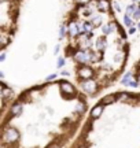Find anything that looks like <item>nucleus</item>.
Returning a JSON list of instances; mask_svg holds the SVG:
<instances>
[{"mask_svg":"<svg viewBox=\"0 0 140 148\" xmlns=\"http://www.w3.org/2000/svg\"><path fill=\"white\" fill-rule=\"evenodd\" d=\"M88 111L85 93L69 81H48L22 92L3 119L1 148H62Z\"/></svg>","mask_w":140,"mask_h":148,"instance_id":"1","label":"nucleus"},{"mask_svg":"<svg viewBox=\"0 0 140 148\" xmlns=\"http://www.w3.org/2000/svg\"><path fill=\"white\" fill-rule=\"evenodd\" d=\"M70 148H140V93L103 96Z\"/></svg>","mask_w":140,"mask_h":148,"instance_id":"2","label":"nucleus"},{"mask_svg":"<svg viewBox=\"0 0 140 148\" xmlns=\"http://www.w3.org/2000/svg\"><path fill=\"white\" fill-rule=\"evenodd\" d=\"M11 98H13V91H11L4 82H1V100H3V107H1V110H3V112L6 110L7 100H8V99L11 100Z\"/></svg>","mask_w":140,"mask_h":148,"instance_id":"3","label":"nucleus"},{"mask_svg":"<svg viewBox=\"0 0 140 148\" xmlns=\"http://www.w3.org/2000/svg\"><path fill=\"white\" fill-rule=\"evenodd\" d=\"M98 8H99V10H102V11H108L110 4H108L107 0H100V1H99V4H98Z\"/></svg>","mask_w":140,"mask_h":148,"instance_id":"4","label":"nucleus"},{"mask_svg":"<svg viewBox=\"0 0 140 148\" xmlns=\"http://www.w3.org/2000/svg\"><path fill=\"white\" fill-rule=\"evenodd\" d=\"M135 11H136V4H129L127 8V15L128 17H131V15H133Z\"/></svg>","mask_w":140,"mask_h":148,"instance_id":"5","label":"nucleus"},{"mask_svg":"<svg viewBox=\"0 0 140 148\" xmlns=\"http://www.w3.org/2000/svg\"><path fill=\"white\" fill-rule=\"evenodd\" d=\"M124 22L127 26H133V21L131 19V17H128V15H124Z\"/></svg>","mask_w":140,"mask_h":148,"instance_id":"6","label":"nucleus"},{"mask_svg":"<svg viewBox=\"0 0 140 148\" xmlns=\"http://www.w3.org/2000/svg\"><path fill=\"white\" fill-rule=\"evenodd\" d=\"M111 30H113V29H111V28H108V26H103L102 28V32L104 33V34H108Z\"/></svg>","mask_w":140,"mask_h":148,"instance_id":"7","label":"nucleus"},{"mask_svg":"<svg viewBox=\"0 0 140 148\" xmlns=\"http://www.w3.org/2000/svg\"><path fill=\"white\" fill-rule=\"evenodd\" d=\"M98 47H106V41H104V38H100V40L98 41Z\"/></svg>","mask_w":140,"mask_h":148,"instance_id":"8","label":"nucleus"},{"mask_svg":"<svg viewBox=\"0 0 140 148\" xmlns=\"http://www.w3.org/2000/svg\"><path fill=\"white\" fill-rule=\"evenodd\" d=\"M65 65V59L63 58H59V61H58V67H62Z\"/></svg>","mask_w":140,"mask_h":148,"instance_id":"9","label":"nucleus"},{"mask_svg":"<svg viewBox=\"0 0 140 148\" xmlns=\"http://www.w3.org/2000/svg\"><path fill=\"white\" fill-rule=\"evenodd\" d=\"M133 19H140V10H136V11H135Z\"/></svg>","mask_w":140,"mask_h":148,"instance_id":"10","label":"nucleus"},{"mask_svg":"<svg viewBox=\"0 0 140 148\" xmlns=\"http://www.w3.org/2000/svg\"><path fill=\"white\" fill-rule=\"evenodd\" d=\"M59 36H61V38H63V37H65V26H61V30H59Z\"/></svg>","mask_w":140,"mask_h":148,"instance_id":"11","label":"nucleus"},{"mask_svg":"<svg viewBox=\"0 0 140 148\" xmlns=\"http://www.w3.org/2000/svg\"><path fill=\"white\" fill-rule=\"evenodd\" d=\"M89 0H76L77 4H80V6H83V4H85V3H88Z\"/></svg>","mask_w":140,"mask_h":148,"instance_id":"12","label":"nucleus"},{"mask_svg":"<svg viewBox=\"0 0 140 148\" xmlns=\"http://www.w3.org/2000/svg\"><path fill=\"white\" fill-rule=\"evenodd\" d=\"M114 8H115V10H117V11H121V7L118 6L117 3H114Z\"/></svg>","mask_w":140,"mask_h":148,"instance_id":"13","label":"nucleus"},{"mask_svg":"<svg viewBox=\"0 0 140 148\" xmlns=\"http://www.w3.org/2000/svg\"><path fill=\"white\" fill-rule=\"evenodd\" d=\"M92 22H94L95 25H98V24H100V19H99V18H95L94 21H92Z\"/></svg>","mask_w":140,"mask_h":148,"instance_id":"14","label":"nucleus"},{"mask_svg":"<svg viewBox=\"0 0 140 148\" xmlns=\"http://www.w3.org/2000/svg\"><path fill=\"white\" fill-rule=\"evenodd\" d=\"M58 52H59V45H57L55 49H54V54H55V55H58Z\"/></svg>","mask_w":140,"mask_h":148,"instance_id":"15","label":"nucleus"},{"mask_svg":"<svg viewBox=\"0 0 140 148\" xmlns=\"http://www.w3.org/2000/svg\"><path fill=\"white\" fill-rule=\"evenodd\" d=\"M135 32H136V29H135V28H131V29H129V33H131V34H133Z\"/></svg>","mask_w":140,"mask_h":148,"instance_id":"16","label":"nucleus"},{"mask_svg":"<svg viewBox=\"0 0 140 148\" xmlns=\"http://www.w3.org/2000/svg\"><path fill=\"white\" fill-rule=\"evenodd\" d=\"M4 58H6V54H1V56H0V61H4Z\"/></svg>","mask_w":140,"mask_h":148,"instance_id":"17","label":"nucleus"},{"mask_svg":"<svg viewBox=\"0 0 140 148\" xmlns=\"http://www.w3.org/2000/svg\"><path fill=\"white\" fill-rule=\"evenodd\" d=\"M137 29H140V22H139V24H137Z\"/></svg>","mask_w":140,"mask_h":148,"instance_id":"18","label":"nucleus"},{"mask_svg":"<svg viewBox=\"0 0 140 148\" xmlns=\"http://www.w3.org/2000/svg\"><path fill=\"white\" fill-rule=\"evenodd\" d=\"M139 10H140V4H139Z\"/></svg>","mask_w":140,"mask_h":148,"instance_id":"19","label":"nucleus"}]
</instances>
